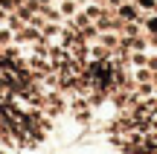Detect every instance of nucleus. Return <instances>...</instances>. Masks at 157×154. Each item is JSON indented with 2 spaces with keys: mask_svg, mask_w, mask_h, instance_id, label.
Masks as SVG:
<instances>
[{
  "mask_svg": "<svg viewBox=\"0 0 157 154\" xmlns=\"http://www.w3.org/2000/svg\"><path fill=\"white\" fill-rule=\"evenodd\" d=\"M137 3V9L143 12V15H146V12H154L157 9V0H134Z\"/></svg>",
  "mask_w": 157,
  "mask_h": 154,
  "instance_id": "obj_2",
  "label": "nucleus"
},
{
  "mask_svg": "<svg viewBox=\"0 0 157 154\" xmlns=\"http://www.w3.org/2000/svg\"><path fill=\"white\" fill-rule=\"evenodd\" d=\"M143 29H146L148 35H157V9L143 15Z\"/></svg>",
  "mask_w": 157,
  "mask_h": 154,
  "instance_id": "obj_1",
  "label": "nucleus"
}]
</instances>
